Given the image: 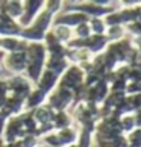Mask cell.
Masks as SVG:
<instances>
[{"label":"cell","instance_id":"cell-1","mask_svg":"<svg viewBox=\"0 0 141 147\" xmlns=\"http://www.w3.org/2000/svg\"><path fill=\"white\" fill-rule=\"evenodd\" d=\"M24 53H26V61H28L26 62L24 76L35 85L40 74L43 73V70L46 68V59H47L46 46L43 41H30L26 46Z\"/></svg>","mask_w":141,"mask_h":147},{"label":"cell","instance_id":"cell-2","mask_svg":"<svg viewBox=\"0 0 141 147\" xmlns=\"http://www.w3.org/2000/svg\"><path fill=\"white\" fill-rule=\"evenodd\" d=\"M53 21H55V15L52 12H49V11H46V9H43L28 26H24V28L21 29L20 36L28 42L43 41L44 40V35L50 30Z\"/></svg>","mask_w":141,"mask_h":147},{"label":"cell","instance_id":"cell-3","mask_svg":"<svg viewBox=\"0 0 141 147\" xmlns=\"http://www.w3.org/2000/svg\"><path fill=\"white\" fill-rule=\"evenodd\" d=\"M73 103H74L73 91L59 85L50 94H47V100H46V105L53 111H70Z\"/></svg>","mask_w":141,"mask_h":147},{"label":"cell","instance_id":"cell-4","mask_svg":"<svg viewBox=\"0 0 141 147\" xmlns=\"http://www.w3.org/2000/svg\"><path fill=\"white\" fill-rule=\"evenodd\" d=\"M85 80V71L84 68L78 64H70L68 67L64 70V73L59 76V86H64L67 90H76L78 86L84 85Z\"/></svg>","mask_w":141,"mask_h":147},{"label":"cell","instance_id":"cell-5","mask_svg":"<svg viewBox=\"0 0 141 147\" xmlns=\"http://www.w3.org/2000/svg\"><path fill=\"white\" fill-rule=\"evenodd\" d=\"M6 82H8L9 94L17 96V97H20V99H23V100L28 97L30 90L35 86L24 74H9L6 78Z\"/></svg>","mask_w":141,"mask_h":147},{"label":"cell","instance_id":"cell-6","mask_svg":"<svg viewBox=\"0 0 141 147\" xmlns=\"http://www.w3.org/2000/svg\"><path fill=\"white\" fill-rule=\"evenodd\" d=\"M26 53L24 52H12L5 53L2 67L6 70L9 74H24L26 70Z\"/></svg>","mask_w":141,"mask_h":147},{"label":"cell","instance_id":"cell-7","mask_svg":"<svg viewBox=\"0 0 141 147\" xmlns=\"http://www.w3.org/2000/svg\"><path fill=\"white\" fill-rule=\"evenodd\" d=\"M24 135H26V132H24V127H23L20 115H14V117H9L6 120V126H5L3 135L0 140L5 141V143H9V141L20 140Z\"/></svg>","mask_w":141,"mask_h":147},{"label":"cell","instance_id":"cell-8","mask_svg":"<svg viewBox=\"0 0 141 147\" xmlns=\"http://www.w3.org/2000/svg\"><path fill=\"white\" fill-rule=\"evenodd\" d=\"M68 9H74V11H80L88 17H105L114 9V6H99V5H94L85 0V2H74L68 6Z\"/></svg>","mask_w":141,"mask_h":147},{"label":"cell","instance_id":"cell-9","mask_svg":"<svg viewBox=\"0 0 141 147\" xmlns=\"http://www.w3.org/2000/svg\"><path fill=\"white\" fill-rule=\"evenodd\" d=\"M90 17L88 15H85L84 12H80V11H74V9H68V11H61L59 14L55 15V21L53 23H59V24H65L68 28H76L78 24L80 23H85V21H88Z\"/></svg>","mask_w":141,"mask_h":147},{"label":"cell","instance_id":"cell-10","mask_svg":"<svg viewBox=\"0 0 141 147\" xmlns=\"http://www.w3.org/2000/svg\"><path fill=\"white\" fill-rule=\"evenodd\" d=\"M111 92L109 90V84L106 82L105 79H100L99 82L93 86H86V97H85V102H93L100 105L103 102L108 94Z\"/></svg>","mask_w":141,"mask_h":147},{"label":"cell","instance_id":"cell-11","mask_svg":"<svg viewBox=\"0 0 141 147\" xmlns=\"http://www.w3.org/2000/svg\"><path fill=\"white\" fill-rule=\"evenodd\" d=\"M44 2L46 0H23L24 12H23V17L18 20V23L23 26V28L28 26L30 21L44 9Z\"/></svg>","mask_w":141,"mask_h":147},{"label":"cell","instance_id":"cell-12","mask_svg":"<svg viewBox=\"0 0 141 147\" xmlns=\"http://www.w3.org/2000/svg\"><path fill=\"white\" fill-rule=\"evenodd\" d=\"M23 111H24V100L17 96H12V94L6 96V99L3 100L2 109H0V112L3 115H6L8 118L14 117V115H20Z\"/></svg>","mask_w":141,"mask_h":147},{"label":"cell","instance_id":"cell-13","mask_svg":"<svg viewBox=\"0 0 141 147\" xmlns=\"http://www.w3.org/2000/svg\"><path fill=\"white\" fill-rule=\"evenodd\" d=\"M21 26L17 20L11 18L5 12H0V36H20Z\"/></svg>","mask_w":141,"mask_h":147},{"label":"cell","instance_id":"cell-14","mask_svg":"<svg viewBox=\"0 0 141 147\" xmlns=\"http://www.w3.org/2000/svg\"><path fill=\"white\" fill-rule=\"evenodd\" d=\"M58 82H59V76L56 73L50 71V70L44 68L43 73L40 74V78H38V80L35 82V86L40 88L41 91H44L46 94H50L58 86Z\"/></svg>","mask_w":141,"mask_h":147},{"label":"cell","instance_id":"cell-15","mask_svg":"<svg viewBox=\"0 0 141 147\" xmlns=\"http://www.w3.org/2000/svg\"><path fill=\"white\" fill-rule=\"evenodd\" d=\"M28 41H24L21 36H2L0 38V50L5 53L12 52H24Z\"/></svg>","mask_w":141,"mask_h":147},{"label":"cell","instance_id":"cell-16","mask_svg":"<svg viewBox=\"0 0 141 147\" xmlns=\"http://www.w3.org/2000/svg\"><path fill=\"white\" fill-rule=\"evenodd\" d=\"M108 41L106 35H96V34H91L88 38H85V49H88V52L91 55H100L106 50Z\"/></svg>","mask_w":141,"mask_h":147},{"label":"cell","instance_id":"cell-17","mask_svg":"<svg viewBox=\"0 0 141 147\" xmlns=\"http://www.w3.org/2000/svg\"><path fill=\"white\" fill-rule=\"evenodd\" d=\"M46 100H47L46 92L41 91L40 88H36V86H34L28 94V97L24 99V111H34L36 108L46 105Z\"/></svg>","mask_w":141,"mask_h":147},{"label":"cell","instance_id":"cell-18","mask_svg":"<svg viewBox=\"0 0 141 147\" xmlns=\"http://www.w3.org/2000/svg\"><path fill=\"white\" fill-rule=\"evenodd\" d=\"M94 55H91L88 52V49H68L67 47V52H65V58L70 64H78V65H82L85 62H90L91 58Z\"/></svg>","mask_w":141,"mask_h":147},{"label":"cell","instance_id":"cell-19","mask_svg":"<svg viewBox=\"0 0 141 147\" xmlns=\"http://www.w3.org/2000/svg\"><path fill=\"white\" fill-rule=\"evenodd\" d=\"M56 134L59 137V141H61V146L67 147V146L76 144V141H78V135H79V127L76 126V124H73V126H68V127L56 130Z\"/></svg>","mask_w":141,"mask_h":147},{"label":"cell","instance_id":"cell-20","mask_svg":"<svg viewBox=\"0 0 141 147\" xmlns=\"http://www.w3.org/2000/svg\"><path fill=\"white\" fill-rule=\"evenodd\" d=\"M52 124L55 130H59V129L73 126L74 120H73V115L70 114V111H55L52 117Z\"/></svg>","mask_w":141,"mask_h":147},{"label":"cell","instance_id":"cell-21","mask_svg":"<svg viewBox=\"0 0 141 147\" xmlns=\"http://www.w3.org/2000/svg\"><path fill=\"white\" fill-rule=\"evenodd\" d=\"M50 30H52V34L56 36V40L59 41V42H62V44H68L70 41L74 38V35H73V29L72 28H68V26H65V24H59V23H53L52 24V28H50Z\"/></svg>","mask_w":141,"mask_h":147},{"label":"cell","instance_id":"cell-22","mask_svg":"<svg viewBox=\"0 0 141 147\" xmlns=\"http://www.w3.org/2000/svg\"><path fill=\"white\" fill-rule=\"evenodd\" d=\"M70 65V62L67 61L65 56H49L46 59V68L50 71L56 73L58 76H61L64 73V70Z\"/></svg>","mask_w":141,"mask_h":147},{"label":"cell","instance_id":"cell-23","mask_svg":"<svg viewBox=\"0 0 141 147\" xmlns=\"http://www.w3.org/2000/svg\"><path fill=\"white\" fill-rule=\"evenodd\" d=\"M32 115H34L35 121L38 126H41V124H47V123H52V117H53V109H50L47 105H43L40 108H36V109L30 111Z\"/></svg>","mask_w":141,"mask_h":147},{"label":"cell","instance_id":"cell-24","mask_svg":"<svg viewBox=\"0 0 141 147\" xmlns=\"http://www.w3.org/2000/svg\"><path fill=\"white\" fill-rule=\"evenodd\" d=\"M118 12H120L123 24L132 23V21H137L138 17H140L141 5H138V6H131V8H118Z\"/></svg>","mask_w":141,"mask_h":147},{"label":"cell","instance_id":"cell-25","mask_svg":"<svg viewBox=\"0 0 141 147\" xmlns=\"http://www.w3.org/2000/svg\"><path fill=\"white\" fill-rule=\"evenodd\" d=\"M105 35L108 38L109 42H115V41H120L126 36V29H124L123 24H115V26H108Z\"/></svg>","mask_w":141,"mask_h":147},{"label":"cell","instance_id":"cell-26","mask_svg":"<svg viewBox=\"0 0 141 147\" xmlns=\"http://www.w3.org/2000/svg\"><path fill=\"white\" fill-rule=\"evenodd\" d=\"M88 26L91 29V34H96V35H105L108 28L103 17H91L88 20Z\"/></svg>","mask_w":141,"mask_h":147},{"label":"cell","instance_id":"cell-27","mask_svg":"<svg viewBox=\"0 0 141 147\" xmlns=\"http://www.w3.org/2000/svg\"><path fill=\"white\" fill-rule=\"evenodd\" d=\"M94 146V135L90 130L79 129L78 141H76V147H93Z\"/></svg>","mask_w":141,"mask_h":147},{"label":"cell","instance_id":"cell-28","mask_svg":"<svg viewBox=\"0 0 141 147\" xmlns=\"http://www.w3.org/2000/svg\"><path fill=\"white\" fill-rule=\"evenodd\" d=\"M135 127V118H134V114H124V115L120 117V129H121V134H129L131 130H134Z\"/></svg>","mask_w":141,"mask_h":147},{"label":"cell","instance_id":"cell-29","mask_svg":"<svg viewBox=\"0 0 141 147\" xmlns=\"http://www.w3.org/2000/svg\"><path fill=\"white\" fill-rule=\"evenodd\" d=\"M40 143L44 144L46 147H62L61 146V141H59V137L56 134V130H52L46 135H43L40 138Z\"/></svg>","mask_w":141,"mask_h":147},{"label":"cell","instance_id":"cell-30","mask_svg":"<svg viewBox=\"0 0 141 147\" xmlns=\"http://www.w3.org/2000/svg\"><path fill=\"white\" fill-rule=\"evenodd\" d=\"M128 147H141V127H135L129 134H126Z\"/></svg>","mask_w":141,"mask_h":147},{"label":"cell","instance_id":"cell-31","mask_svg":"<svg viewBox=\"0 0 141 147\" xmlns=\"http://www.w3.org/2000/svg\"><path fill=\"white\" fill-rule=\"evenodd\" d=\"M73 35H74V38H80V40L88 38L91 35V29H90V26H88V21L80 23V24L76 26V28H73Z\"/></svg>","mask_w":141,"mask_h":147},{"label":"cell","instance_id":"cell-32","mask_svg":"<svg viewBox=\"0 0 141 147\" xmlns=\"http://www.w3.org/2000/svg\"><path fill=\"white\" fill-rule=\"evenodd\" d=\"M62 6H64V0H46L44 2V9L52 12L53 15L61 12Z\"/></svg>","mask_w":141,"mask_h":147},{"label":"cell","instance_id":"cell-33","mask_svg":"<svg viewBox=\"0 0 141 147\" xmlns=\"http://www.w3.org/2000/svg\"><path fill=\"white\" fill-rule=\"evenodd\" d=\"M18 141H20L21 147H36L40 144V138L34 134H26L24 137H21Z\"/></svg>","mask_w":141,"mask_h":147},{"label":"cell","instance_id":"cell-34","mask_svg":"<svg viewBox=\"0 0 141 147\" xmlns=\"http://www.w3.org/2000/svg\"><path fill=\"white\" fill-rule=\"evenodd\" d=\"M126 100L129 103V106H131L132 112L135 109H138V108H141V91L137 92V94H131V96H126Z\"/></svg>","mask_w":141,"mask_h":147},{"label":"cell","instance_id":"cell-35","mask_svg":"<svg viewBox=\"0 0 141 147\" xmlns=\"http://www.w3.org/2000/svg\"><path fill=\"white\" fill-rule=\"evenodd\" d=\"M141 91V82H128L126 84V96H131V94H137V92Z\"/></svg>","mask_w":141,"mask_h":147},{"label":"cell","instance_id":"cell-36","mask_svg":"<svg viewBox=\"0 0 141 147\" xmlns=\"http://www.w3.org/2000/svg\"><path fill=\"white\" fill-rule=\"evenodd\" d=\"M112 147H128V140H126V135L121 134V135H117L115 138L111 140Z\"/></svg>","mask_w":141,"mask_h":147},{"label":"cell","instance_id":"cell-37","mask_svg":"<svg viewBox=\"0 0 141 147\" xmlns=\"http://www.w3.org/2000/svg\"><path fill=\"white\" fill-rule=\"evenodd\" d=\"M8 94H9V90H8V82H6V78H2V76H0V99L5 100Z\"/></svg>","mask_w":141,"mask_h":147},{"label":"cell","instance_id":"cell-38","mask_svg":"<svg viewBox=\"0 0 141 147\" xmlns=\"http://www.w3.org/2000/svg\"><path fill=\"white\" fill-rule=\"evenodd\" d=\"M94 146L96 147H112V143H111V140L94 138Z\"/></svg>","mask_w":141,"mask_h":147},{"label":"cell","instance_id":"cell-39","mask_svg":"<svg viewBox=\"0 0 141 147\" xmlns=\"http://www.w3.org/2000/svg\"><path fill=\"white\" fill-rule=\"evenodd\" d=\"M121 8H131V6H138L140 2L138 0H118Z\"/></svg>","mask_w":141,"mask_h":147},{"label":"cell","instance_id":"cell-40","mask_svg":"<svg viewBox=\"0 0 141 147\" xmlns=\"http://www.w3.org/2000/svg\"><path fill=\"white\" fill-rule=\"evenodd\" d=\"M132 114H134V118H135V126H137V127H141V108L135 109Z\"/></svg>","mask_w":141,"mask_h":147},{"label":"cell","instance_id":"cell-41","mask_svg":"<svg viewBox=\"0 0 141 147\" xmlns=\"http://www.w3.org/2000/svg\"><path fill=\"white\" fill-rule=\"evenodd\" d=\"M88 2L99 5V6H112V0H88Z\"/></svg>","mask_w":141,"mask_h":147},{"label":"cell","instance_id":"cell-42","mask_svg":"<svg viewBox=\"0 0 141 147\" xmlns=\"http://www.w3.org/2000/svg\"><path fill=\"white\" fill-rule=\"evenodd\" d=\"M6 120H8V117H6V115H3V114L0 112V138H2V135H3L5 126H6Z\"/></svg>","mask_w":141,"mask_h":147},{"label":"cell","instance_id":"cell-43","mask_svg":"<svg viewBox=\"0 0 141 147\" xmlns=\"http://www.w3.org/2000/svg\"><path fill=\"white\" fill-rule=\"evenodd\" d=\"M2 147H21V144H20L18 140L17 141H9V143H5V141H3Z\"/></svg>","mask_w":141,"mask_h":147},{"label":"cell","instance_id":"cell-44","mask_svg":"<svg viewBox=\"0 0 141 147\" xmlns=\"http://www.w3.org/2000/svg\"><path fill=\"white\" fill-rule=\"evenodd\" d=\"M2 106H3V100L0 99V109H2Z\"/></svg>","mask_w":141,"mask_h":147},{"label":"cell","instance_id":"cell-45","mask_svg":"<svg viewBox=\"0 0 141 147\" xmlns=\"http://www.w3.org/2000/svg\"><path fill=\"white\" fill-rule=\"evenodd\" d=\"M2 70H3V67H2V62H0V74H2Z\"/></svg>","mask_w":141,"mask_h":147},{"label":"cell","instance_id":"cell-46","mask_svg":"<svg viewBox=\"0 0 141 147\" xmlns=\"http://www.w3.org/2000/svg\"><path fill=\"white\" fill-rule=\"evenodd\" d=\"M36 147H46V146H44V144H41V143H40V144H38Z\"/></svg>","mask_w":141,"mask_h":147},{"label":"cell","instance_id":"cell-47","mask_svg":"<svg viewBox=\"0 0 141 147\" xmlns=\"http://www.w3.org/2000/svg\"><path fill=\"white\" fill-rule=\"evenodd\" d=\"M68 2H70V3H74V2H78V0H68Z\"/></svg>","mask_w":141,"mask_h":147},{"label":"cell","instance_id":"cell-48","mask_svg":"<svg viewBox=\"0 0 141 147\" xmlns=\"http://www.w3.org/2000/svg\"><path fill=\"white\" fill-rule=\"evenodd\" d=\"M67 147H76V144H72V146H67Z\"/></svg>","mask_w":141,"mask_h":147},{"label":"cell","instance_id":"cell-49","mask_svg":"<svg viewBox=\"0 0 141 147\" xmlns=\"http://www.w3.org/2000/svg\"><path fill=\"white\" fill-rule=\"evenodd\" d=\"M78 2H85V0H78Z\"/></svg>","mask_w":141,"mask_h":147},{"label":"cell","instance_id":"cell-50","mask_svg":"<svg viewBox=\"0 0 141 147\" xmlns=\"http://www.w3.org/2000/svg\"><path fill=\"white\" fill-rule=\"evenodd\" d=\"M17 2H23V0H17Z\"/></svg>","mask_w":141,"mask_h":147},{"label":"cell","instance_id":"cell-51","mask_svg":"<svg viewBox=\"0 0 141 147\" xmlns=\"http://www.w3.org/2000/svg\"><path fill=\"white\" fill-rule=\"evenodd\" d=\"M138 2H140V5H141V0H138Z\"/></svg>","mask_w":141,"mask_h":147},{"label":"cell","instance_id":"cell-52","mask_svg":"<svg viewBox=\"0 0 141 147\" xmlns=\"http://www.w3.org/2000/svg\"><path fill=\"white\" fill-rule=\"evenodd\" d=\"M140 82H141V80H140Z\"/></svg>","mask_w":141,"mask_h":147},{"label":"cell","instance_id":"cell-53","mask_svg":"<svg viewBox=\"0 0 141 147\" xmlns=\"http://www.w3.org/2000/svg\"><path fill=\"white\" fill-rule=\"evenodd\" d=\"M0 38H2V36H0Z\"/></svg>","mask_w":141,"mask_h":147}]
</instances>
